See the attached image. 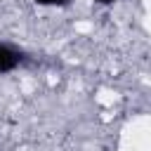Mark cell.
Instances as JSON below:
<instances>
[{
    "label": "cell",
    "instance_id": "cell-3",
    "mask_svg": "<svg viewBox=\"0 0 151 151\" xmlns=\"http://www.w3.org/2000/svg\"><path fill=\"white\" fill-rule=\"evenodd\" d=\"M92 2H97V5H113V2H118V0H92Z\"/></svg>",
    "mask_w": 151,
    "mask_h": 151
},
{
    "label": "cell",
    "instance_id": "cell-1",
    "mask_svg": "<svg viewBox=\"0 0 151 151\" xmlns=\"http://www.w3.org/2000/svg\"><path fill=\"white\" fill-rule=\"evenodd\" d=\"M24 61H26V54L19 47L9 42H0V76L17 71L19 66H24Z\"/></svg>",
    "mask_w": 151,
    "mask_h": 151
},
{
    "label": "cell",
    "instance_id": "cell-2",
    "mask_svg": "<svg viewBox=\"0 0 151 151\" xmlns=\"http://www.w3.org/2000/svg\"><path fill=\"white\" fill-rule=\"evenodd\" d=\"M33 2L40 7H68L71 5V0H33Z\"/></svg>",
    "mask_w": 151,
    "mask_h": 151
}]
</instances>
